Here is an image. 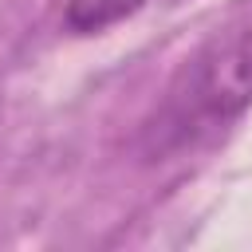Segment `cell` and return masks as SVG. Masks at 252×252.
Wrapping results in <instances>:
<instances>
[{"mask_svg":"<svg viewBox=\"0 0 252 252\" xmlns=\"http://www.w3.org/2000/svg\"><path fill=\"white\" fill-rule=\"evenodd\" d=\"M252 106V39L213 43L189 59L169 83L154 122L146 126V150L181 154L217 138Z\"/></svg>","mask_w":252,"mask_h":252,"instance_id":"6da1fadb","label":"cell"},{"mask_svg":"<svg viewBox=\"0 0 252 252\" xmlns=\"http://www.w3.org/2000/svg\"><path fill=\"white\" fill-rule=\"evenodd\" d=\"M150 0H67V12H63V24L75 32V35H98L130 16H138Z\"/></svg>","mask_w":252,"mask_h":252,"instance_id":"7a4b0ae2","label":"cell"}]
</instances>
